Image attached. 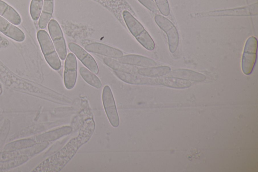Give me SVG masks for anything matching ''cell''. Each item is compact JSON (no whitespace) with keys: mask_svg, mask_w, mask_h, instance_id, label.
Instances as JSON below:
<instances>
[{"mask_svg":"<svg viewBox=\"0 0 258 172\" xmlns=\"http://www.w3.org/2000/svg\"><path fill=\"white\" fill-rule=\"evenodd\" d=\"M81 146L77 137L72 138L62 148L40 163L33 171H60L74 157Z\"/></svg>","mask_w":258,"mask_h":172,"instance_id":"cell-1","label":"cell"},{"mask_svg":"<svg viewBox=\"0 0 258 172\" xmlns=\"http://www.w3.org/2000/svg\"><path fill=\"white\" fill-rule=\"evenodd\" d=\"M122 17L129 31L137 41L146 49L153 50L154 41L139 21L126 10L123 11Z\"/></svg>","mask_w":258,"mask_h":172,"instance_id":"cell-2","label":"cell"},{"mask_svg":"<svg viewBox=\"0 0 258 172\" xmlns=\"http://www.w3.org/2000/svg\"><path fill=\"white\" fill-rule=\"evenodd\" d=\"M37 38L47 63L53 70L60 69L61 62L48 33L40 30L37 32Z\"/></svg>","mask_w":258,"mask_h":172,"instance_id":"cell-3","label":"cell"},{"mask_svg":"<svg viewBox=\"0 0 258 172\" xmlns=\"http://www.w3.org/2000/svg\"><path fill=\"white\" fill-rule=\"evenodd\" d=\"M257 40L254 36H250L246 40L241 59V68L245 75L251 73L256 60Z\"/></svg>","mask_w":258,"mask_h":172,"instance_id":"cell-4","label":"cell"},{"mask_svg":"<svg viewBox=\"0 0 258 172\" xmlns=\"http://www.w3.org/2000/svg\"><path fill=\"white\" fill-rule=\"evenodd\" d=\"M154 20L158 27L166 33L170 51L174 53L179 43V35L176 28L169 20L160 15H156Z\"/></svg>","mask_w":258,"mask_h":172,"instance_id":"cell-5","label":"cell"},{"mask_svg":"<svg viewBox=\"0 0 258 172\" xmlns=\"http://www.w3.org/2000/svg\"><path fill=\"white\" fill-rule=\"evenodd\" d=\"M257 14V3L246 7L234 9L217 10L207 13H198L195 15L197 17H219V16H248Z\"/></svg>","mask_w":258,"mask_h":172,"instance_id":"cell-6","label":"cell"},{"mask_svg":"<svg viewBox=\"0 0 258 172\" xmlns=\"http://www.w3.org/2000/svg\"><path fill=\"white\" fill-rule=\"evenodd\" d=\"M48 29L59 58L66 59L67 54L66 44L61 29L58 22L54 19L49 21Z\"/></svg>","mask_w":258,"mask_h":172,"instance_id":"cell-7","label":"cell"},{"mask_svg":"<svg viewBox=\"0 0 258 172\" xmlns=\"http://www.w3.org/2000/svg\"><path fill=\"white\" fill-rule=\"evenodd\" d=\"M102 102L108 119L114 128L119 125V118L112 91L108 85H105L102 91Z\"/></svg>","mask_w":258,"mask_h":172,"instance_id":"cell-8","label":"cell"},{"mask_svg":"<svg viewBox=\"0 0 258 172\" xmlns=\"http://www.w3.org/2000/svg\"><path fill=\"white\" fill-rule=\"evenodd\" d=\"M77 62L75 54L69 53L66 58L63 81L66 88L72 89L75 85L77 77Z\"/></svg>","mask_w":258,"mask_h":172,"instance_id":"cell-9","label":"cell"},{"mask_svg":"<svg viewBox=\"0 0 258 172\" xmlns=\"http://www.w3.org/2000/svg\"><path fill=\"white\" fill-rule=\"evenodd\" d=\"M68 47L87 69L95 74L98 73L99 68L96 61L85 49L74 42L69 43Z\"/></svg>","mask_w":258,"mask_h":172,"instance_id":"cell-10","label":"cell"},{"mask_svg":"<svg viewBox=\"0 0 258 172\" xmlns=\"http://www.w3.org/2000/svg\"><path fill=\"white\" fill-rule=\"evenodd\" d=\"M87 51L104 55L108 58L118 59L123 55L119 49L99 42H92L85 46Z\"/></svg>","mask_w":258,"mask_h":172,"instance_id":"cell-11","label":"cell"},{"mask_svg":"<svg viewBox=\"0 0 258 172\" xmlns=\"http://www.w3.org/2000/svg\"><path fill=\"white\" fill-rule=\"evenodd\" d=\"M0 32L18 42H22L25 38L24 33L20 29L1 16Z\"/></svg>","mask_w":258,"mask_h":172,"instance_id":"cell-12","label":"cell"},{"mask_svg":"<svg viewBox=\"0 0 258 172\" xmlns=\"http://www.w3.org/2000/svg\"><path fill=\"white\" fill-rule=\"evenodd\" d=\"M114 74L123 82L136 85L157 84V80L145 77L137 73H128L114 71Z\"/></svg>","mask_w":258,"mask_h":172,"instance_id":"cell-13","label":"cell"},{"mask_svg":"<svg viewBox=\"0 0 258 172\" xmlns=\"http://www.w3.org/2000/svg\"><path fill=\"white\" fill-rule=\"evenodd\" d=\"M119 62L131 66H138L144 68L157 66V63L152 59L137 54H127L118 59Z\"/></svg>","mask_w":258,"mask_h":172,"instance_id":"cell-14","label":"cell"},{"mask_svg":"<svg viewBox=\"0 0 258 172\" xmlns=\"http://www.w3.org/2000/svg\"><path fill=\"white\" fill-rule=\"evenodd\" d=\"M72 131V128L66 126L39 135L35 138L36 142L55 141L64 136L70 134Z\"/></svg>","mask_w":258,"mask_h":172,"instance_id":"cell-15","label":"cell"},{"mask_svg":"<svg viewBox=\"0 0 258 172\" xmlns=\"http://www.w3.org/2000/svg\"><path fill=\"white\" fill-rule=\"evenodd\" d=\"M170 76L177 77L186 80L202 82L206 80V77L203 74L187 69H176L169 73Z\"/></svg>","mask_w":258,"mask_h":172,"instance_id":"cell-16","label":"cell"},{"mask_svg":"<svg viewBox=\"0 0 258 172\" xmlns=\"http://www.w3.org/2000/svg\"><path fill=\"white\" fill-rule=\"evenodd\" d=\"M95 129V123L92 118L85 120L77 137L81 145L86 143L91 138Z\"/></svg>","mask_w":258,"mask_h":172,"instance_id":"cell-17","label":"cell"},{"mask_svg":"<svg viewBox=\"0 0 258 172\" xmlns=\"http://www.w3.org/2000/svg\"><path fill=\"white\" fill-rule=\"evenodd\" d=\"M0 16L15 25H18L21 23V18L18 13L2 0H0Z\"/></svg>","mask_w":258,"mask_h":172,"instance_id":"cell-18","label":"cell"},{"mask_svg":"<svg viewBox=\"0 0 258 172\" xmlns=\"http://www.w3.org/2000/svg\"><path fill=\"white\" fill-rule=\"evenodd\" d=\"M156 80L157 84L174 88H186L190 87L191 85V82L188 80L172 76L164 77L156 79Z\"/></svg>","mask_w":258,"mask_h":172,"instance_id":"cell-19","label":"cell"},{"mask_svg":"<svg viewBox=\"0 0 258 172\" xmlns=\"http://www.w3.org/2000/svg\"><path fill=\"white\" fill-rule=\"evenodd\" d=\"M54 0H43L42 11L38 21L40 29L46 28L50 20L53 12Z\"/></svg>","mask_w":258,"mask_h":172,"instance_id":"cell-20","label":"cell"},{"mask_svg":"<svg viewBox=\"0 0 258 172\" xmlns=\"http://www.w3.org/2000/svg\"><path fill=\"white\" fill-rule=\"evenodd\" d=\"M171 68L168 66L152 67L138 68L137 73L140 75L150 77H160L170 73Z\"/></svg>","mask_w":258,"mask_h":172,"instance_id":"cell-21","label":"cell"},{"mask_svg":"<svg viewBox=\"0 0 258 172\" xmlns=\"http://www.w3.org/2000/svg\"><path fill=\"white\" fill-rule=\"evenodd\" d=\"M104 63L114 71L128 73H137L138 68L129 65L124 64L112 58L106 57L103 59Z\"/></svg>","mask_w":258,"mask_h":172,"instance_id":"cell-22","label":"cell"},{"mask_svg":"<svg viewBox=\"0 0 258 172\" xmlns=\"http://www.w3.org/2000/svg\"><path fill=\"white\" fill-rule=\"evenodd\" d=\"M79 72L82 78L88 84L97 89L101 87L102 83L100 80L91 71L84 67H81Z\"/></svg>","mask_w":258,"mask_h":172,"instance_id":"cell-23","label":"cell"},{"mask_svg":"<svg viewBox=\"0 0 258 172\" xmlns=\"http://www.w3.org/2000/svg\"><path fill=\"white\" fill-rule=\"evenodd\" d=\"M36 143V141L32 139H21L7 144L4 147V150L17 151L30 147Z\"/></svg>","mask_w":258,"mask_h":172,"instance_id":"cell-24","label":"cell"},{"mask_svg":"<svg viewBox=\"0 0 258 172\" xmlns=\"http://www.w3.org/2000/svg\"><path fill=\"white\" fill-rule=\"evenodd\" d=\"M28 159L27 155H20L10 160L0 162V169H7L18 166L26 162Z\"/></svg>","mask_w":258,"mask_h":172,"instance_id":"cell-25","label":"cell"},{"mask_svg":"<svg viewBox=\"0 0 258 172\" xmlns=\"http://www.w3.org/2000/svg\"><path fill=\"white\" fill-rule=\"evenodd\" d=\"M48 145L49 142L47 141L38 142L32 146L25 148V150H20L19 152L20 155L32 156L43 151Z\"/></svg>","mask_w":258,"mask_h":172,"instance_id":"cell-26","label":"cell"},{"mask_svg":"<svg viewBox=\"0 0 258 172\" xmlns=\"http://www.w3.org/2000/svg\"><path fill=\"white\" fill-rule=\"evenodd\" d=\"M43 0H31L30 6V14L32 19L37 21L40 17Z\"/></svg>","mask_w":258,"mask_h":172,"instance_id":"cell-27","label":"cell"},{"mask_svg":"<svg viewBox=\"0 0 258 172\" xmlns=\"http://www.w3.org/2000/svg\"><path fill=\"white\" fill-rule=\"evenodd\" d=\"M155 4L160 13L165 16L170 14V8L167 0H155Z\"/></svg>","mask_w":258,"mask_h":172,"instance_id":"cell-28","label":"cell"},{"mask_svg":"<svg viewBox=\"0 0 258 172\" xmlns=\"http://www.w3.org/2000/svg\"><path fill=\"white\" fill-rule=\"evenodd\" d=\"M20 155L19 151H5L0 152V162H5Z\"/></svg>","mask_w":258,"mask_h":172,"instance_id":"cell-29","label":"cell"},{"mask_svg":"<svg viewBox=\"0 0 258 172\" xmlns=\"http://www.w3.org/2000/svg\"><path fill=\"white\" fill-rule=\"evenodd\" d=\"M144 7L153 13L158 11L155 3L153 0H138Z\"/></svg>","mask_w":258,"mask_h":172,"instance_id":"cell-30","label":"cell"},{"mask_svg":"<svg viewBox=\"0 0 258 172\" xmlns=\"http://www.w3.org/2000/svg\"><path fill=\"white\" fill-rule=\"evenodd\" d=\"M9 122L8 121L5 122L1 131H0V146L7 138V135L9 130Z\"/></svg>","mask_w":258,"mask_h":172,"instance_id":"cell-31","label":"cell"}]
</instances>
